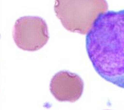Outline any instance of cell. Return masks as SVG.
Here are the masks:
<instances>
[{
    "label": "cell",
    "mask_w": 124,
    "mask_h": 110,
    "mask_svg": "<svg viewBox=\"0 0 124 110\" xmlns=\"http://www.w3.org/2000/svg\"><path fill=\"white\" fill-rule=\"evenodd\" d=\"M84 82L78 75L67 70H62L54 75L50 83V91L59 102H75L81 97Z\"/></svg>",
    "instance_id": "obj_4"
},
{
    "label": "cell",
    "mask_w": 124,
    "mask_h": 110,
    "mask_svg": "<svg viewBox=\"0 0 124 110\" xmlns=\"http://www.w3.org/2000/svg\"><path fill=\"white\" fill-rule=\"evenodd\" d=\"M86 49L97 74L124 88V9L97 17L86 34Z\"/></svg>",
    "instance_id": "obj_1"
},
{
    "label": "cell",
    "mask_w": 124,
    "mask_h": 110,
    "mask_svg": "<svg viewBox=\"0 0 124 110\" xmlns=\"http://www.w3.org/2000/svg\"><path fill=\"white\" fill-rule=\"evenodd\" d=\"M13 37L16 45L21 50L36 51L43 48L49 40L48 26L39 17H22L15 22Z\"/></svg>",
    "instance_id": "obj_3"
},
{
    "label": "cell",
    "mask_w": 124,
    "mask_h": 110,
    "mask_svg": "<svg viewBox=\"0 0 124 110\" xmlns=\"http://www.w3.org/2000/svg\"><path fill=\"white\" fill-rule=\"evenodd\" d=\"M106 0H55L54 12L66 30L86 35L100 14L108 11Z\"/></svg>",
    "instance_id": "obj_2"
}]
</instances>
